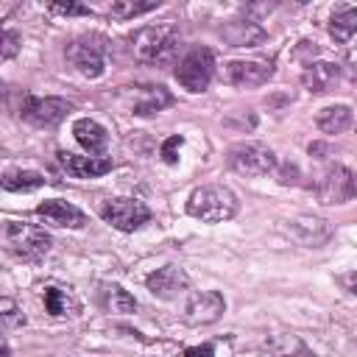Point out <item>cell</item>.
<instances>
[{
	"instance_id": "obj_2",
	"label": "cell",
	"mask_w": 357,
	"mask_h": 357,
	"mask_svg": "<svg viewBox=\"0 0 357 357\" xmlns=\"http://www.w3.org/2000/svg\"><path fill=\"white\" fill-rule=\"evenodd\" d=\"M3 245L11 257L22 259V262H39L45 259V254L50 251L53 240L50 234L36 226V223H25V220H6L3 223Z\"/></svg>"
},
{
	"instance_id": "obj_25",
	"label": "cell",
	"mask_w": 357,
	"mask_h": 357,
	"mask_svg": "<svg viewBox=\"0 0 357 357\" xmlns=\"http://www.w3.org/2000/svg\"><path fill=\"white\" fill-rule=\"evenodd\" d=\"M0 321H3V329H17V326H25V315L22 310L17 307V301L11 298H0Z\"/></svg>"
},
{
	"instance_id": "obj_16",
	"label": "cell",
	"mask_w": 357,
	"mask_h": 357,
	"mask_svg": "<svg viewBox=\"0 0 357 357\" xmlns=\"http://www.w3.org/2000/svg\"><path fill=\"white\" fill-rule=\"evenodd\" d=\"M59 165L73 178H98L112 170V159H106V156H78L70 151H59Z\"/></svg>"
},
{
	"instance_id": "obj_6",
	"label": "cell",
	"mask_w": 357,
	"mask_h": 357,
	"mask_svg": "<svg viewBox=\"0 0 357 357\" xmlns=\"http://www.w3.org/2000/svg\"><path fill=\"white\" fill-rule=\"evenodd\" d=\"M215 75V53L209 47H192L176 67V81L187 92H204Z\"/></svg>"
},
{
	"instance_id": "obj_18",
	"label": "cell",
	"mask_w": 357,
	"mask_h": 357,
	"mask_svg": "<svg viewBox=\"0 0 357 357\" xmlns=\"http://www.w3.org/2000/svg\"><path fill=\"white\" fill-rule=\"evenodd\" d=\"M73 137H75V142H78L89 156H100V153L109 148V131H106L100 123L89 120V117H81V120L73 123Z\"/></svg>"
},
{
	"instance_id": "obj_26",
	"label": "cell",
	"mask_w": 357,
	"mask_h": 357,
	"mask_svg": "<svg viewBox=\"0 0 357 357\" xmlns=\"http://www.w3.org/2000/svg\"><path fill=\"white\" fill-rule=\"evenodd\" d=\"M47 8L53 14H64V17H92V8L84 3H50Z\"/></svg>"
},
{
	"instance_id": "obj_19",
	"label": "cell",
	"mask_w": 357,
	"mask_h": 357,
	"mask_svg": "<svg viewBox=\"0 0 357 357\" xmlns=\"http://www.w3.org/2000/svg\"><path fill=\"white\" fill-rule=\"evenodd\" d=\"M337 78H340V67H337L335 61H315V64H310V67L301 73L304 89H307V92H315V95L329 92V89L337 84Z\"/></svg>"
},
{
	"instance_id": "obj_20",
	"label": "cell",
	"mask_w": 357,
	"mask_h": 357,
	"mask_svg": "<svg viewBox=\"0 0 357 357\" xmlns=\"http://www.w3.org/2000/svg\"><path fill=\"white\" fill-rule=\"evenodd\" d=\"M351 109L349 106H343V103H335V106H326V109H321L318 112V117H315V126H318V131H324V134H343L349 126H351Z\"/></svg>"
},
{
	"instance_id": "obj_23",
	"label": "cell",
	"mask_w": 357,
	"mask_h": 357,
	"mask_svg": "<svg viewBox=\"0 0 357 357\" xmlns=\"http://www.w3.org/2000/svg\"><path fill=\"white\" fill-rule=\"evenodd\" d=\"M103 298H106V310L109 312H134L137 310V301L128 290H123L120 284H109L103 290Z\"/></svg>"
},
{
	"instance_id": "obj_11",
	"label": "cell",
	"mask_w": 357,
	"mask_h": 357,
	"mask_svg": "<svg viewBox=\"0 0 357 357\" xmlns=\"http://www.w3.org/2000/svg\"><path fill=\"white\" fill-rule=\"evenodd\" d=\"M123 98H126L128 112L139 114V117H148V114H156V112L173 106V95L165 86H128L123 92Z\"/></svg>"
},
{
	"instance_id": "obj_5",
	"label": "cell",
	"mask_w": 357,
	"mask_h": 357,
	"mask_svg": "<svg viewBox=\"0 0 357 357\" xmlns=\"http://www.w3.org/2000/svg\"><path fill=\"white\" fill-rule=\"evenodd\" d=\"M67 61L84 78H100L106 70V42L100 36H78L67 45Z\"/></svg>"
},
{
	"instance_id": "obj_9",
	"label": "cell",
	"mask_w": 357,
	"mask_h": 357,
	"mask_svg": "<svg viewBox=\"0 0 357 357\" xmlns=\"http://www.w3.org/2000/svg\"><path fill=\"white\" fill-rule=\"evenodd\" d=\"M73 112V103L64 100V98H39V95H28L20 106V114L22 120H28L31 126H39V128H53L59 126L67 114Z\"/></svg>"
},
{
	"instance_id": "obj_15",
	"label": "cell",
	"mask_w": 357,
	"mask_h": 357,
	"mask_svg": "<svg viewBox=\"0 0 357 357\" xmlns=\"http://www.w3.org/2000/svg\"><path fill=\"white\" fill-rule=\"evenodd\" d=\"M220 36L231 47H257V45H262L268 39L265 28L259 22L248 20V17L245 20H229V22H223L220 25Z\"/></svg>"
},
{
	"instance_id": "obj_12",
	"label": "cell",
	"mask_w": 357,
	"mask_h": 357,
	"mask_svg": "<svg viewBox=\"0 0 357 357\" xmlns=\"http://www.w3.org/2000/svg\"><path fill=\"white\" fill-rule=\"evenodd\" d=\"M36 215L50 223V226H59V229H84L86 226V215L73 206L70 201H61V198H47L36 206Z\"/></svg>"
},
{
	"instance_id": "obj_3",
	"label": "cell",
	"mask_w": 357,
	"mask_h": 357,
	"mask_svg": "<svg viewBox=\"0 0 357 357\" xmlns=\"http://www.w3.org/2000/svg\"><path fill=\"white\" fill-rule=\"evenodd\" d=\"M187 212L204 223H223L237 215V198L223 184H206L192 190L187 201Z\"/></svg>"
},
{
	"instance_id": "obj_7",
	"label": "cell",
	"mask_w": 357,
	"mask_h": 357,
	"mask_svg": "<svg viewBox=\"0 0 357 357\" xmlns=\"http://www.w3.org/2000/svg\"><path fill=\"white\" fill-rule=\"evenodd\" d=\"M315 198L324 206H335V204H346L351 198H357V173L343 167V165H332L315 184Z\"/></svg>"
},
{
	"instance_id": "obj_24",
	"label": "cell",
	"mask_w": 357,
	"mask_h": 357,
	"mask_svg": "<svg viewBox=\"0 0 357 357\" xmlns=\"http://www.w3.org/2000/svg\"><path fill=\"white\" fill-rule=\"evenodd\" d=\"M153 8H159V0H148V3H137V0H117V3H112L109 14H112V17H117V20H131V17H137V14H148V11H153Z\"/></svg>"
},
{
	"instance_id": "obj_14",
	"label": "cell",
	"mask_w": 357,
	"mask_h": 357,
	"mask_svg": "<svg viewBox=\"0 0 357 357\" xmlns=\"http://www.w3.org/2000/svg\"><path fill=\"white\" fill-rule=\"evenodd\" d=\"M145 284H148L151 296L167 301V298H176L178 293H184L187 284H190V279H187V273H184L181 268H176V265H165V268L153 271V273L145 279Z\"/></svg>"
},
{
	"instance_id": "obj_22",
	"label": "cell",
	"mask_w": 357,
	"mask_h": 357,
	"mask_svg": "<svg viewBox=\"0 0 357 357\" xmlns=\"http://www.w3.org/2000/svg\"><path fill=\"white\" fill-rule=\"evenodd\" d=\"M45 184V176L36 170H6L3 173V190L8 192H31Z\"/></svg>"
},
{
	"instance_id": "obj_17",
	"label": "cell",
	"mask_w": 357,
	"mask_h": 357,
	"mask_svg": "<svg viewBox=\"0 0 357 357\" xmlns=\"http://www.w3.org/2000/svg\"><path fill=\"white\" fill-rule=\"evenodd\" d=\"M45 310L50 318H78L81 315V301L70 287L61 284H47L42 293Z\"/></svg>"
},
{
	"instance_id": "obj_10",
	"label": "cell",
	"mask_w": 357,
	"mask_h": 357,
	"mask_svg": "<svg viewBox=\"0 0 357 357\" xmlns=\"http://www.w3.org/2000/svg\"><path fill=\"white\" fill-rule=\"evenodd\" d=\"M226 310V301L218 290H198L187 298L184 304V321L192 326H204V324H215Z\"/></svg>"
},
{
	"instance_id": "obj_30",
	"label": "cell",
	"mask_w": 357,
	"mask_h": 357,
	"mask_svg": "<svg viewBox=\"0 0 357 357\" xmlns=\"http://www.w3.org/2000/svg\"><path fill=\"white\" fill-rule=\"evenodd\" d=\"M184 357H215V346L212 343H204V346H192L184 351Z\"/></svg>"
},
{
	"instance_id": "obj_27",
	"label": "cell",
	"mask_w": 357,
	"mask_h": 357,
	"mask_svg": "<svg viewBox=\"0 0 357 357\" xmlns=\"http://www.w3.org/2000/svg\"><path fill=\"white\" fill-rule=\"evenodd\" d=\"M20 45H22V39H20V33L17 31H11V28H6L3 31V61H8V59H14L17 56V50H20Z\"/></svg>"
},
{
	"instance_id": "obj_29",
	"label": "cell",
	"mask_w": 357,
	"mask_h": 357,
	"mask_svg": "<svg viewBox=\"0 0 357 357\" xmlns=\"http://www.w3.org/2000/svg\"><path fill=\"white\" fill-rule=\"evenodd\" d=\"M337 282H340V287H343L346 293H351V296H357V271H349V273H340V276H337Z\"/></svg>"
},
{
	"instance_id": "obj_28",
	"label": "cell",
	"mask_w": 357,
	"mask_h": 357,
	"mask_svg": "<svg viewBox=\"0 0 357 357\" xmlns=\"http://www.w3.org/2000/svg\"><path fill=\"white\" fill-rule=\"evenodd\" d=\"M181 137L178 134H173V137H167L165 142H162V159L167 162V165H176V159H178V148H181Z\"/></svg>"
},
{
	"instance_id": "obj_31",
	"label": "cell",
	"mask_w": 357,
	"mask_h": 357,
	"mask_svg": "<svg viewBox=\"0 0 357 357\" xmlns=\"http://www.w3.org/2000/svg\"><path fill=\"white\" fill-rule=\"evenodd\" d=\"M8 354H11V349H8V343L3 340V357H8Z\"/></svg>"
},
{
	"instance_id": "obj_4",
	"label": "cell",
	"mask_w": 357,
	"mask_h": 357,
	"mask_svg": "<svg viewBox=\"0 0 357 357\" xmlns=\"http://www.w3.org/2000/svg\"><path fill=\"white\" fill-rule=\"evenodd\" d=\"M226 162L240 176H265L276 167V153L262 142L245 139V142H234L229 148Z\"/></svg>"
},
{
	"instance_id": "obj_8",
	"label": "cell",
	"mask_w": 357,
	"mask_h": 357,
	"mask_svg": "<svg viewBox=\"0 0 357 357\" xmlns=\"http://www.w3.org/2000/svg\"><path fill=\"white\" fill-rule=\"evenodd\" d=\"M100 218L117 231H137L151 220V209L139 198H112L100 204Z\"/></svg>"
},
{
	"instance_id": "obj_13",
	"label": "cell",
	"mask_w": 357,
	"mask_h": 357,
	"mask_svg": "<svg viewBox=\"0 0 357 357\" xmlns=\"http://www.w3.org/2000/svg\"><path fill=\"white\" fill-rule=\"evenodd\" d=\"M271 75H273L271 61H229L226 64V81L240 86V89L262 86Z\"/></svg>"
},
{
	"instance_id": "obj_21",
	"label": "cell",
	"mask_w": 357,
	"mask_h": 357,
	"mask_svg": "<svg viewBox=\"0 0 357 357\" xmlns=\"http://www.w3.org/2000/svg\"><path fill=\"white\" fill-rule=\"evenodd\" d=\"M329 33L335 42H349L357 33V8L337 6L332 11V20H329Z\"/></svg>"
},
{
	"instance_id": "obj_1",
	"label": "cell",
	"mask_w": 357,
	"mask_h": 357,
	"mask_svg": "<svg viewBox=\"0 0 357 357\" xmlns=\"http://www.w3.org/2000/svg\"><path fill=\"white\" fill-rule=\"evenodd\" d=\"M131 42H134L131 53L139 64H167V61H173V56L178 50L181 33L173 22H159V25H148V28L137 31Z\"/></svg>"
}]
</instances>
